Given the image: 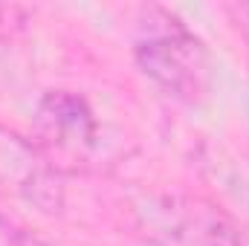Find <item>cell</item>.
Instances as JSON below:
<instances>
[{
	"label": "cell",
	"mask_w": 249,
	"mask_h": 246,
	"mask_svg": "<svg viewBox=\"0 0 249 246\" xmlns=\"http://www.w3.org/2000/svg\"><path fill=\"white\" fill-rule=\"evenodd\" d=\"M9 246H50V244H44L41 238H35V235H29V232H12Z\"/></svg>",
	"instance_id": "obj_5"
},
{
	"label": "cell",
	"mask_w": 249,
	"mask_h": 246,
	"mask_svg": "<svg viewBox=\"0 0 249 246\" xmlns=\"http://www.w3.org/2000/svg\"><path fill=\"white\" fill-rule=\"evenodd\" d=\"M0 185L12 194L26 197L38 209L55 211L61 206L58 180L50 174L44 159H38L20 136L6 130H0Z\"/></svg>",
	"instance_id": "obj_3"
},
{
	"label": "cell",
	"mask_w": 249,
	"mask_h": 246,
	"mask_svg": "<svg viewBox=\"0 0 249 246\" xmlns=\"http://www.w3.org/2000/svg\"><path fill=\"white\" fill-rule=\"evenodd\" d=\"M38 130L47 139V145L67 154L90 151L99 136V124L87 102L67 90H55L44 96L38 107Z\"/></svg>",
	"instance_id": "obj_4"
},
{
	"label": "cell",
	"mask_w": 249,
	"mask_h": 246,
	"mask_svg": "<svg viewBox=\"0 0 249 246\" xmlns=\"http://www.w3.org/2000/svg\"><path fill=\"white\" fill-rule=\"evenodd\" d=\"M160 235L174 246H241L235 226L206 203L186 200L177 206V200H162V206L148 211Z\"/></svg>",
	"instance_id": "obj_2"
},
{
	"label": "cell",
	"mask_w": 249,
	"mask_h": 246,
	"mask_svg": "<svg viewBox=\"0 0 249 246\" xmlns=\"http://www.w3.org/2000/svg\"><path fill=\"white\" fill-rule=\"evenodd\" d=\"M247 15H249V6H247Z\"/></svg>",
	"instance_id": "obj_6"
},
{
	"label": "cell",
	"mask_w": 249,
	"mask_h": 246,
	"mask_svg": "<svg viewBox=\"0 0 249 246\" xmlns=\"http://www.w3.org/2000/svg\"><path fill=\"white\" fill-rule=\"evenodd\" d=\"M136 61L168 96L183 102H197L212 81V61L203 41L168 15L162 23H148L136 41Z\"/></svg>",
	"instance_id": "obj_1"
}]
</instances>
